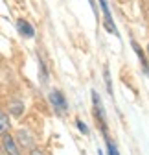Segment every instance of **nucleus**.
<instances>
[{"instance_id": "nucleus-3", "label": "nucleus", "mask_w": 149, "mask_h": 155, "mask_svg": "<svg viewBox=\"0 0 149 155\" xmlns=\"http://www.w3.org/2000/svg\"><path fill=\"white\" fill-rule=\"evenodd\" d=\"M50 104L53 105V109L57 111L59 114H61V113H65V111L68 109V104H66L65 94H63L61 91H57V89L50 92Z\"/></svg>"}, {"instance_id": "nucleus-14", "label": "nucleus", "mask_w": 149, "mask_h": 155, "mask_svg": "<svg viewBox=\"0 0 149 155\" xmlns=\"http://www.w3.org/2000/svg\"><path fill=\"white\" fill-rule=\"evenodd\" d=\"M0 155H6V153H4V151H2V148H0Z\"/></svg>"}, {"instance_id": "nucleus-13", "label": "nucleus", "mask_w": 149, "mask_h": 155, "mask_svg": "<svg viewBox=\"0 0 149 155\" xmlns=\"http://www.w3.org/2000/svg\"><path fill=\"white\" fill-rule=\"evenodd\" d=\"M76 124H78V129H79L83 135H88V127H87V124H85L83 120H79V118H78V120H76Z\"/></svg>"}, {"instance_id": "nucleus-11", "label": "nucleus", "mask_w": 149, "mask_h": 155, "mask_svg": "<svg viewBox=\"0 0 149 155\" xmlns=\"http://www.w3.org/2000/svg\"><path fill=\"white\" fill-rule=\"evenodd\" d=\"M103 76H105V83H107V91H109V94H113V85H110V74H109V68H107V67L103 68Z\"/></svg>"}, {"instance_id": "nucleus-9", "label": "nucleus", "mask_w": 149, "mask_h": 155, "mask_svg": "<svg viewBox=\"0 0 149 155\" xmlns=\"http://www.w3.org/2000/svg\"><path fill=\"white\" fill-rule=\"evenodd\" d=\"M24 155H50V153L44 148H41V146H33L31 150H26Z\"/></svg>"}, {"instance_id": "nucleus-6", "label": "nucleus", "mask_w": 149, "mask_h": 155, "mask_svg": "<svg viewBox=\"0 0 149 155\" xmlns=\"http://www.w3.org/2000/svg\"><path fill=\"white\" fill-rule=\"evenodd\" d=\"M17 30H18V33H21L22 37H26V39L35 37V28L28 21H24V18H18V21H17Z\"/></svg>"}, {"instance_id": "nucleus-7", "label": "nucleus", "mask_w": 149, "mask_h": 155, "mask_svg": "<svg viewBox=\"0 0 149 155\" xmlns=\"http://www.w3.org/2000/svg\"><path fill=\"white\" fill-rule=\"evenodd\" d=\"M9 131H11V118L4 109H0V137Z\"/></svg>"}, {"instance_id": "nucleus-12", "label": "nucleus", "mask_w": 149, "mask_h": 155, "mask_svg": "<svg viewBox=\"0 0 149 155\" xmlns=\"http://www.w3.org/2000/svg\"><path fill=\"white\" fill-rule=\"evenodd\" d=\"M107 150H109V155H120L116 146H114V142H110V139H107Z\"/></svg>"}, {"instance_id": "nucleus-2", "label": "nucleus", "mask_w": 149, "mask_h": 155, "mask_svg": "<svg viewBox=\"0 0 149 155\" xmlns=\"http://www.w3.org/2000/svg\"><path fill=\"white\" fill-rule=\"evenodd\" d=\"M15 140L18 142V146H21V150L22 151H26V150H31L33 146H37L35 144V137L30 133V131H26V129H18L15 135Z\"/></svg>"}, {"instance_id": "nucleus-15", "label": "nucleus", "mask_w": 149, "mask_h": 155, "mask_svg": "<svg viewBox=\"0 0 149 155\" xmlns=\"http://www.w3.org/2000/svg\"><path fill=\"white\" fill-rule=\"evenodd\" d=\"M147 52H149V45H147Z\"/></svg>"}, {"instance_id": "nucleus-5", "label": "nucleus", "mask_w": 149, "mask_h": 155, "mask_svg": "<svg viewBox=\"0 0 149 155\" xmlns=\"http://www.w3.org/2000/svg\"><path fill=\"white\" fill-rule=\"evenodd\" d=\"M100 6H101L103 15H105V28H107V31L118 35V30H116V26H114V21H113V15H110V9H109L107 0H100Z\"/></svg>"}, {"instance_id": "nucleus-10", "label": "nucleus", "mask_w": 149, "mask_h": 155, "mask_svg": "<svg viewBox=\"0 0 149 155\" xmlns=\"http://www.w3.org/2000/svg\"><path fill=\"white\" fill-rule=\"evenodd\" d=\"M9 111H11V114H15V116H21L22 114V111H24V105L18 102V104H11L9 105Z\"/></svg>"}, {"instance_id": "nucleus-1", "label": "nucleus", "mask_w": 149, "mask_h": 155, "mask_svg": "<svg viewBox=\"0 0 149 155\" xmlns=\"http://www.w3.org/2000/svg\"><path fill=\"white\" fill-rule=\"evenodd\" d=\"M0 148H2V151L6 155H24V151L21 150V146H18V142L15 140L11 131L0 137Z\"/></svg>"}, {"instance_id": "nucleus-4", "label": "nucleus", "mask_w": 149, "mask_h": 155, "mask_svg": "<svg viewBox=\"0 0 149 155\" xmlns=\"http://www.w3.org/2000/svg\"><path fill=\"white\" fill-rule=\"evenodd\" d=\"M92 102H94V109H96V120H100V126L101 129L105 131V111H103V104H101V98L96 91H92Z\"/></svg>"}, {"instance_id": "nucleus-8", "label": "nucleus", "mask_w": 149, "mask_h": 155, "mask_svg": "<svg viewBox=\"0 0 149 155\" xmlns=\"http://www.w3.org/2000/svg\"><path fill=\"white\" fill-rule=\"evenodd\" d=\"M131 45H133V48L136 50V54H138V57H140V61H142V67H144L145 74L149 76V63H147V59H145V54H144V50H142V48H140V46H138V45H136L135 41H133Z\"/></svg>"}]
</instances>
